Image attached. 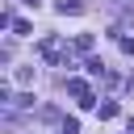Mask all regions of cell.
Returning a JSON list of instances; mask_svg holds the SVG:
<instances>
[{
	"mask_svg": "<svg viewBox=\"0 0 134 134\" xmlns=\"http://www.w3.org/2000/svg\"><path fill=\"white\" fill-rule=\"evenodd\" d=\"M84 67H88V75H105V63H100V59H88Z\"/></svg>",
	"mask_w": 134,
	"mask_h": 134,
	"instance_id": "5b68a950",
	"label": "cell"
},
{
	"mask_svg": "<svg viewBox=\"0 0 134 134\" xmlns=\"http://www.w3.org/2000/svg\"><path fill=\"white\" fill-rule=\"evenodd\" d=\"M63 134H80V121H75V117H67V121H63Z\"/></svg>",
	"mask_w": 134,
	"mask_h": 134,
	"instance_id": "ba28073f",
	"label": "cell"
},
{
	"mask_svg": "<svg viewBox=\"0 0 134 134\" xmlns=\"http://www.w3.org/2000/svg\"><path fill=\"white\" fill-rule=\"evenodd\" d=\"M75 50H92V34H80L75 38Z\"/></svg>",
	"mask_w": 134,
	"mask_h": 134,
	"instance_id": "52a82bcc",
	"label": "cell"
},
{
	"mask_svg": "<svg viewBox=\"0 0 134 134\" xmlns=\"http://www.w3.org/2000/svg\"><path fill=\"white\" fill-rule=\"evenodd\" d=\"M13 80H17V84H34V71H29V67H17V75H13Z\"/></svg>",
	"mask_w": 134,
	"mask_h": 134,
	"instance_id": "8992f818",
	"label": "cell"
},
{
	"mask_svg": "<svg viewBox=\"0 0 134 134\" xmlns=\"http://www.w3.org/2000/svg\"><path fill=\"white\" fill-rule=\"evenodd\" d=\"M42 59H46V63H59V59H63V38H54V34L42 38Z\"/></svg>",
	"mask_w": 134,
	"mask_h": 134,
	"instance_id": "6da1fadb",
	"label": "cell"
},
{
	"mask_svg": "<svg viewBox=\"0 0 134 134\" xmlns=\"http://www.w3.org/2000/svg\"><path fill=\"white\" fill-rule=\"evenodd\" d=\"M113 117H117V100H105L100 105V121H113Z\"/></svg>",
	"mask_w": 134,
	"mask_h": 134,
	"instance_id": "3957f363",
	"label": "cell"
},
{
	"mask_svg": "<svg viewBox=\"0 0 134 134\" xmlns=\"http://www.w3.org/2000/svg\"><path fill=\"white\" fill-rule=\"evenodd\" d=\"M67 92H71V96H75V100H80V105H84V109H88V105H92V88H88V84H84V80H75V75H71V80H67Z\"/></svg>",
	"mask_w": 134,
	"mask_h": 134,
	"instance_id": "7a4b0ae2",
	"label": "cell"
},
{
	"mask_svg": "<svg viewBox=\"0 0 134 134\" xmlns=\"http://www.w3.org/2000/svg\"><path fill=\"white\" fill-rule=\"evenodd\" d=\"M117 46H121V54H134V38H121Z\"/></svg>",
	"mask_w": 134,
	"mask_h": 134,
	"instance_id": "9c48e42d",
	"label": "cell"
},
{
	"mask_svg": "<svg viewBox=\"0 0 134 134\" xmlns=\"http://www.w3.org/2000/svg\"><path fill=\"white\" fill-rule=\"evenodd\" d=\"M54 8H59V13H80V8H84V4H80V0H59V4H54Z\"/></svg>",
	"mask_w": 134,
	"mask_h": 134,
	"instance_id": "277c9868",
	"label": "cell"
}]
</instances>
